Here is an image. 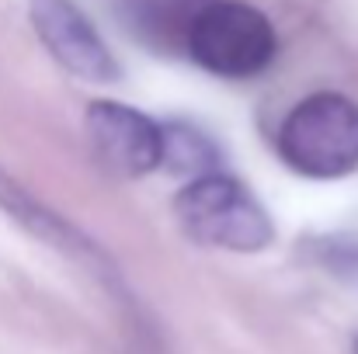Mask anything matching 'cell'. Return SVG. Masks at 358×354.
Segmentation results:
<instances>
[{
	"label": "cell",
	"mask_w": 358,
	"mask_h": 354,
	"mask_svg": "<svg viewBox=\"0 0 358 354\" xmlns=\"http://www.w3.org/2000/svg\"><path fill=\"white\" fill-rule=\"evenodd\" d=\"M355 354H358V348H355Z\"/></svg>",
	"instance_id": "ba28073f"
},
{
	"label": "cell",
	"mask_w": 358,
	"mask_h": 354,
	"mask_svg": "<svg viewBox=\"0 0 358 354\" xmlns=\"http://www.w3.org/2000/svg\"><path fill=\"white\" fill-rule=\"evenodd\" d=\"M282 160L303 177H341L358 167V105L320 91L303 98L278 132Z\"/></svg>",
	"instance_id": "7a4b0ae2"
},
{
	"label": "cell",
	"mask_w": 358,
	"mask_h": 354,
	"mask_svg": "<svg viewBox=\"0 0 358 354\" xmlns=\"http://www.w3.org/2000/svg\"><path fill=\"white\" fill-rule=\"evenodd\" d=\"M164 160H174L178 167H202L209 160V146L202 135H192V132H167V149H164Z\"/></svg>",
	"instance_id": "52a82bcc"
},
{
	"label": "cell",
	"mask_w": 358,
	"mask_h": 354,
	"mask_svg": "<svg viewBox=\"0 0 358 354\" xmlns=\"http://www.w3.org/2000/svg\"><path fill=\"white\" fill-rule=\"evenodd\" d=\"M87 139L101 163L122 177H143L164 163L167 128H160L143 112L119 101H94L87 105Z\"/></svg>",
	"instance_id": "277c9868"
},
{
	"label": "cell",
	"mask_w": 358,
	"mask_h": 354,
	"mask_svg": "<svg viewBox=\"0 0 358 354\" xmlns=\"http://www.w3.org/2000/svg\"><path fill=\"white\" fill-rule=\"evenodd\" d=\"M178 226L202 246L254 253L275 236L264 205L230 174H199L174 198Z\"/></svg>",
	"instance_id": "6da1fadb"
},
{
	"label": "cell",
	"mask_w": 358,
	"mask_h": 354,
	"mask_svg": "<svg viewBox=\"0 0 358 354\" xmlns=\"http://www.w3.org/2000/svg\"><path fill=\"white\" fill-rule=\"evenodd\" d=\"M0 205L14 216V219H21L31 233H38L42 239H52V243H59V250H70V253H80V257H87L91 264H101V260H94V246L84 239V236L77 233V230H70L63 219H56L52 212H45L31 195H24L14 181H7L3 174H0Z\"/></svg>",
	"instance_id": "8992f818"
},
{
	"label": "cell",
	"mask_w": 358,
	"mask_h": 354,
	"mask_svg": "<svg viewBox=\"0 0 358 354\" xmlns=\"http://www.w3.org/2000/svg\"><path fill=\"white\" fill-rule=\"evenodd\" d=\"M185 45L192 59L227 80H243L261 73L275 56V28L271 21L240 0H216L195 10Z\"/></svg>",
	"instance_id": "3957f363"
},
{
	"label": "cell",
	"mask_w": 358,
	"mask_h": 354,
	"mask_svg": "<svg viewBox=\"0 0 358 354\" xmlns=\"http://www.w3.org/2000/svg\"><path fill=\"white\" fill-rule=\"evenodd\" d=\"M31 24L42 45L52 52V59L66 66L73 77L98 84L119 77L115 56L73 0H31Z\"/></svg>",
	"instance_id": "5b68a950"
}]
</instances>
